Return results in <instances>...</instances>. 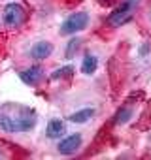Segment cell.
I'll list each match as a JSON object with an SVG mask.
<instances>
[{"instance_id":"5","label":"cell","mask_w":151,"mask_h":160,"mask_svg":"<svg viewBox=\"0 0 151 160\" xmlns=\"http://www.w3.org/2000/svg\"><path fill=\"white\" fill-rule=\"evenodd\" d=\"M81 143H83V136L81 134H70V136H66V138H62L59 141L57 151L62 156H72V154H76V152L80 151Z\"/></svg>"},{"instance_id":"6","label":"cell","mask_w":151,"mask_h":160,"mask_svg":"<svg viewBox=\"0 0 151 160\" xmlns=\"http://www.w3.org/2000/svg\"><path fill=\"white\" fill-rule=\"evenodd\" d=\"M19 79L29 87H36L44 79V68L42 66H30L27 70H21L19 72Z\"/></svg>"},{"instance_id":"7","label":"cell","mask_w":151,"mask_h":160,"mask_svg":"<svg viewBox=\"0 0 151 160\" xmlns=\"http://www.w3.org/2000/svg\"><path fill=\"white\" fill-rule=\"evenodd\" d=\"M51 53H53V43H51V42H45V40L36 42V43L30 47V51H29L30 58H32V60H36V62H42V60L49 58V57H51Z\"/></svg>"},{"instance_id":"14","label":"cell","mask_w":151,"mask_h":160,"mask_svg":"<svg viewBox=\"0 0 151 160\" xmlns=\"http://www.w3.org/2000/svg\"><path fill=\"white\" fill-rule=\"evenodd\" d=\"M0 156H2V151H0Z\"/></svg>"},{"instance_id":"11","label":"cell","mask_w":151,"mask_h":160,"mask_svg":"<svg viewBox=\"0 0 151 160\" xmlns=\"http://www.w3.org/2000/svg\"><path fill=\"white\" fill-rule=\"evenodd\" d=\"M80 45H81V40H80L78 36H74L72 40H68L66 49H64V57H66V58H74L76 53L80 51Z\"/></svg>"},{"instance_id":"1","label":"cell","mask_w":151,"mask_h":160,"mask_svg":"<svg viewBox=\"0 0 151 160\" xmlns=\"http://www.w3.org/2000/svg\"><path fill=\"white\" fill-rule=\"evenodd\" d=\"M38 115L34 109L19 104H8L0 108V130L8 134H19V132H29L36 126Z\"/></svg>"},{"instance_id":"2","label":"cell","mask_w":151,"mask_h":160,"mask_svg":"<svg viewBox=\"0 0 151 160\" xmlns=\"http://www.w3.org/2000/svg\"><path fill=\"white\" fill-rule=\"evenodd\" d=\"M89 21H91V17L87 12H76L62 21L59 32H60V36H76L78 32H81L89 27Z\"/></svg>"},{"instance_id":"4","label":"cell","mask_w":151,"mask_h":160,"mask_svg":"<svg viewBox=\"0 0 151 160\" xmlns=\"http://www.w3.org/2000/svg\"><path fill=\"white\" fill-rule=\"evenodd\" d=\"M25 19H27V12H25V8H23L19 2H10V4L4 6L2 21H4L6 27L17 28V27H21V25L25 23Z\"/></svg>"},{"instance_id":"8","label":"cell","mask_w":151,"mask_h":160,"mask_svg":"<svg viewBox=\"0 0 151 160\" xmlns=\"http://www.w3.org/2000/svg\"><path fill=\"white\" fill-rule=\"evenodd\" d=\"M64 132H66V124L60 119H51L45 126V136L49 139H60L64 136Z\"/></svg>"},{"instance_id":"10","label":"cell","mask_w":151,"mask_h":160,"mask_svg":"<svg viewBox=\"0 0 151 160\" xmlns=\"http://www.w3.org/2000/svg\"><path fill=\"white\" fill-rule=\"evenodd\" d=\"M96 68H98V58H96V55L87 53V55L83 57V60H81V73L93 75V73L96 72Z\"/></svg>"},{"instance_id":"9","label":"cell","mask_w":151,"mask_h":160,"mask_svg":"<svg viewBox=\"0 0 151 160\" xmlns=\"http://www.w3.org/2000/svg\"><path fill=\"white\" fill-rule=\"evenodd\" d=\"M96 109L95 108H83V109H78V111H74L72 115H68V121L74 122V124H83L87 121H91L95 117Z\"/></svg>"},{"instance_id":"3","label":"cell","mask_w":151,"mask_h":160,"mask_svg":"<svg viewBox=\"0 0 151 160\" xmlns=\"http://www.w3.org/2000/svg\"><path fill=\"white\" fill-rule=\"evenodd\" d=\"M138 2L140 0H123L121 6H117L108 15V25L110 27H123V25H127L132 19V15H134V10H136Z\"/></svg>"},{"instance_id":"13","label":"cell","mask_w":151,"mask_h":160,"mask_svg":"<svg viewBox=\"0 0 151 160\" xmlns=\"http://www.w3.org/2000/svg\"><path fill=\"white\" fill-rule=\"evenodd\" d=\"M72 73H74V66H62L51 73V79H64V77H70Z\"/></svg>"},{"instance_id":"12","label":"cell","mask_w":151,"mask_h":160,"mask_svg":"<svg viewBox=\"0 0 151 160\" xmlns=\"http://www.w3.org/2000/svg\"><path fill=\"white\" fill-rule=\"evenodd\" d=\"M132 108H121L117 113H115V117H113V122L119 126V124H125V122H128L130 119H132Z\"/></svg>"}]
</instances>
